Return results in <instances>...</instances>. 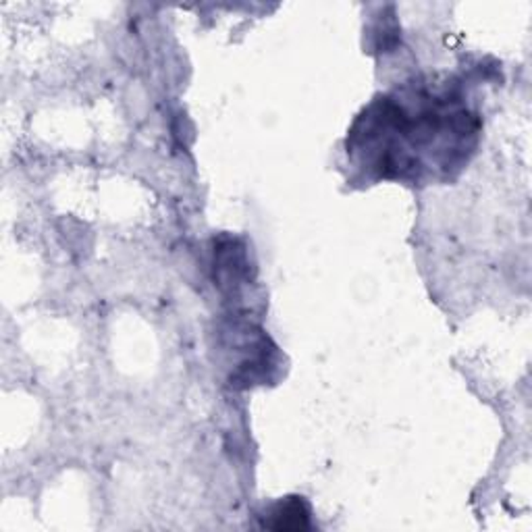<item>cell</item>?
I'll return each instance as SVG.
<instances>
[{
	"mask_svg": "<svg viewBox=\"0 0 532 532\" xmlns=\"http://www.w3.org/2000/svg\"><path fill=\"white\" fill-rule=\"evenodd\" d=\"M308 516H310V510H308L306 501L301 497H289L286 504H279L275 507L273 518H277V522L270 526L277 530L306 528Z\"/></svg>",
	"mask_w": 532,
	"mask_h": 532,
	"instance_id": "6da1fadb",
	"label": "cell"
}]
</instances>
